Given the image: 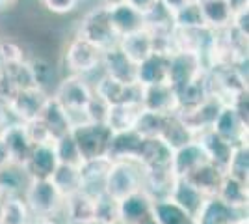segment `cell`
<instances>
[{
	"instance_id": "2e32d148",
	"label": "cell",
	"mask_w": 249,
	"mask_h": 224,
	"mask_svg": "<svg viewBox=\"0 0 249 224\" xmlns=\"http://www.w3.org/2000/svg\"><path fill=\"white\" fill-rule=\"evenodd\" d=\"M108 10V21L112 24V30L117 38H123L126 34H132L136 30L145 28V17L143 13L134 10L126 2H117L112 6H106Z\"/></svg>"
},
{
	"instance_id": "f1b7e54d",
	"label": "cell",
	"mask_w": 249,
	"mask_h": 224,
	"mask_svg": "<svg viewBox=\"0 0 249 224\" xmlns=\"http://www.w3.org/2000/svg\"><path fill=\"white\" fill-rule=\"evenodd\" d=\"M39 120L45 123V127H47V131L51 133V137L54 140L60 139L62 135L71 131V123H69V118H67L65 108L52 96L49 97V101H47V105L43 108Z\"/></svg>"
},
{
	"instance_id": "1f68e13d",
	"label": "cell",
	"mask_w": 249,
	"mask_h": 224,
	"mask_svg": "<svg viewBox=\"0 0 249 224\" xmlns=\"http://www.w3.org/2000/svg\"><path fill=\"white\" fill-rule=\"evenodd\" d=\"M160 139L166 140L167 144H169V148L175 151V149L186 146L188 142L196 140V133L188 127L186 123L182 122V118L175 112V114H169L166 118L164 129L160 133Z\"/></svg>"
},
{
	"instance_id": "8992f818",
	"label": "cell",
	"mask_w": 249,
	"mask_h": 224,
	"mask_svg": "<svg viewBox=\"0 0 249 224\" xmlns=\"http://www.w3.org/2000/svg\"><path fill=\"white\" fill-rule=\"evenodd\" d=\"M78 36L86 41L93 43L101 51H106L110 47H115L119 38L112 30V24L108 21V10L106 6H95L82 17V22L78 26Z\"/></svg>"
},
{
	"instance_id": "b9f144b4",
	"label": "cell",
	"mask_w": 249,
	"mask_h": 224,
	"mask_svg": "<svg viewBox=\"0 0 249 224\" xmlns=\"http://www.w3.org/2000/svg\"><path fill=\"white\" fill-rule=\"evenodd\" d=\"M173 22H175V28H199V26H205L197 0H188L182 8H178L173 13Z\"/></svg>"
},
{
	"instance_id": "9a60e30c",
	"label": "cell",
	"mask_w": 249,
	"mask_h": 224,
	"mask_svg": "<svg viewBox=\"0 0 249 224\" xmlns=\"http://www.w3.org/2000/svg\"><path fill=\"white\" fill-rule=\"evenodd\" d=\"M212 129L218 133L221 139L231 142L232 146H238V144H246L248 142L249 125L238 116V112L232 108V105H229V103L221 107Z\"/></svg>"
},
{
	"instance_id": "e575fe53",
	"label": "cell",
	"mask_w": 249,
	"mask_h": 224,
	"mask_svg": "<svg viewBox=\"0 0 249 224\" xmlns=\"http://www.w3.org/2000/svg\"><path fill=\"white\" fill-rule=\"evenodd\" d=\"M143 172V191H147L153 200H162L169 198V192L175 182V174L171 168L164 170H142Z\"/></svg>"
},
{
	"instance_id": "ee69618b",
	"label": "cell",
	"mask_w": 249,
	"mask_h": 224,
	"mask_svg": "<svg viewBox=\"0 0 249 224\" xmlns=\"http://www.w3.org/2000/svg\"><path fill=\"white\" fill-rule=\"evenodd\" d=\"M0 60L4 65H10L28 60V58H26V54L19 43L11 41V40H0Z\"/></svg>"
},
{
	"instance_id": "7402d4cb",
	"label": "cell",
	"mask_w": 249,
	"mask_h": 224,
	"mask_svg": "<svg viewBox=\"0 0 249 224\" xmlns=\"http://www.w3.org/2000/svg\"><path fill=\"white\" fill-rule=\"evenodd\" d=\"M0 139L4 140L6 148L10 151L13 164H21L22 166V163L26 161L32 146H34L30 142V139H28V135H26L24 123H21V122H11V123H8L6 127L0 131Z\"/></svg>"
},
{
	"instance_id": "9c48e42d",
	"label": "cell",
	"mask_w": 249,
	"mask_h": 224,
	"mask_svg": "<svg viewBox=\"0 0 249 224\" xmlns=\"http://www.w3.org/2000/svg\"><path fill=\"white\" fill-rule=\"evenodd\" d=\"M58 164L60 161L54 149V142H45L32 146L28 157L22 163V168L30 180H51Z\"/></svg>"
},
{
	"instance_id": "8d00e7d4",
	"label": "cell",
	"mask_w": 249,
	"mask_h": 224,
	"mask_svg": "<svg viewBox=\"0 0 249 224\" xmlns=\"http://www.w3.org/2000/svg\"><path fill=\"white\" fill-rule=\"evenodd\" d=\"M52 183L58 187V191L67 198L69 194L80 191L82 178H80V166H69V164H58L56 172L52 174Z\"/></svg>"
},
{
	"instance_id": "d4e9b609",
	"label": "cell",
	"mask_w": 249,
	"mask_h": 224,
	"mask_svg": "<svg viewBox=\"0 0 249 224\" xmlns=\"http://www.w3.org/2000/svg\"><path fill=\"white\" fill-rule=\"evenodd\" d=\"M169 198L196 219V215L199 213V209H201V205H203L207 196L199 191L190 180H186V178H175L171 192H169Z\"/></svg>"
},
{
	"instance_id": "816d5d0a",
	"label": "cell",
	"mask_w": 249,
	"mask_h": 224,
	"mask_svg": "<svg viewBox=\"0 0 249 224\" xmlns=\"http://www.w3.org/2000/svg\"><path fill=\"white\" fill-rule=\"evenodd\" d=\"M229 4V8L232 11L240 10V8H246V6H249V0H225Z\"/></svg>"
},
{
	"instance_id": "f907efd6",
	"label": "cell",
	"mask_w": 249,
	"mask_h": 224,
	"mask_svg": "<svg viewBox=\"0 0 249 224\" xmlns=\"http://www.w3.org/2000/svg\"><path fill=\"white\" fill-rule=\"evenodd\" d=\"M158 2H160L164 8H167L169 11H173V13H175L178 8H182V6L186 4L188 0H158Z\"/></svg>"
},
{
	"instance_id": "f6af8a7d",
	"label": "cell",
	"mask_w": 249,
	"mask_h": 224,
	"mask_svg": "<svg viewBox=\"0 0 249 224\" xmlns=\"http://www.w3.org/2000/svg\"><path fill=\"white\" fill-rule=\"evenodd\" d=\"M24 129H26V135L30 139L32 144H45V142H54V139L51 137V133L47 131L45 123H43L39 118L36 120H30L24 123Z\"/></svg>"
},
{
	"instance_id": "5bb4252c",
	"label": "cell",
	"mask_w": 249,
	"mask_h": 224,
	"mask_svg": "<svg viewBox=\"0 0 249 224\" xmlns=\"http://www.w3.org/2000/svg\"><path fill=\"white\" fill-rule=\"evenodd\" d=\"M171 159H173V149L169 148L166 140L160 137H151L143 139L136 163L142 166V170H164L171 168Z\"/></svg>"
},
{
	"instance_id": "ffe728a7",
	"label": "cell",
	"mask_w": 249,
	"mask_h": 224,
	"mask_svg": "<svg viewBox=\"0 0 249 224\" xmlns=\"http://www.w3.org/2000/svg\"><path fill=\"white\" fill-rule=\"evenodd\" d=\"M142 142H143V137L138 135L134 129L112 133L106 157L110 161H138Z\"/></svg>"
},
{
	"instance_id": "44dd1931",
	"label": "cell",
	"mask_w": 249,
	"mask_h": 224,
	"mask_svg": "<svg viewBox=\"0 0 249 224\" xmlns=\"http://www.w3.org/2000/svg\"><path fill=\"white\" fill-rule=\"evenodd\" d=\"M63 217L69 224H95V196L76 191L65 198Z\"/></svg>"
},
{
	"instance_id": "db71d44e",
	"label": "cell",
	"mask_w": 249,
	"mask_h": 224,
	"mask_svg": "<svg viewBox=\"0 0 249 224\" xmlns=\"http://www.w3.org/2000/svg\"><path fill=\"white\" fill-rule=\"evenodd\" d=\"M15 2H17V0H0V11L10 10L11 6H15Z\"/></svg>"
},
{
	"instance_id": "d590c367",
	"label": "cell",
	"mask_w": 249,
	"mask_h": 224,
	"mask_svg": "<svg viewBox=\"0 0 249 224\" xmlns=\"http://www.w3.org/2000/svg\"><path fill=\"white\" fill-rule=\"evenodd\" d=\"M153 215L160 224H196V219L186 213L180 205H177L171 198L155 200Z\"/></svg>"
},
{
	"instance_id": "52a82bcc",
	"label": "cell",
	"mask_w": 249,
	"mask_h": 224,
	"mask_svg": "<svg viewBox=\"0 0 249 224\" xmlns=\"http://www.w3.org/2000/svg\"><path fill=\"white\" fill-rule=\"evenodd\" d=\"M49 97H51V94L47 90L39 88V86L21 88L13 96L8 110H10V114L13 116L15 122L26 123L30 120H36V118L41 116L43 108L47 105Z\"/></svg>"
},
{
	"instance_id": "d6986e66",
	"label": "cell",
	"mask_w": 249,
	"mask_h": 224,
	"mask_svg": "<svg viewBox=\"0 0 249 224\" xmlns=\"http://www.w3.org/2000/svg\"><path fill=\"white\" fill-rule=\"evenodd\" d=\"M167 77H169V54L151 53L145 60L136 65V82L140 86L167 82Z\"/></svg>"
},
{
	"instance_id": "83f0119b",
	"label": "cell",
	"mask_w": 249,
	"mask_h": 224,
	"mask_svg": "<svg viewBox=\"0 0 249 224\" xmlns=\"http://www.w3.org/2000/svg\"><path fill=\"white\" fill-rule=\"evenodd\" d=\"M210 96V88L207 82V75H199L196 81L188 82L186 86L177 90V101H178V110L177 112H184L192 108L199 107L207 97Z\"/></svg>"
},
{
	"instance_id": "7dc6e473",
	"label": "cell",
	"mask_w": 249,
	"mask_h": 224,
	"mask_svg": "<svg viewBox=\"0 0 249 224\" xmlns=\"http://www.w3.org/2000/svg\"><path fill=\"white\" fill-rule=\"evenodd\" d=\"M232 30H236L240 36L249 38V6L240 8V10L232 11V19L229 24Z\"/></svg>"
},
{
	"instance_id": "d6a6232c",
	"label": "cell",
	"mask_w": 249,
	"mask_h": 224,
	"mask_svg": "<svg viewBox=\"0 0 249 224\" xmlns=\"http://www.w3.org/2000/svg\"><path fill=\"white\" fill-rule=\"evenodd\" d=\"M140 105L136 103H119V105H108L104 123L112 129V133L117 131H126L134 127L136 116L140 112Z\"/></svg>"
},
{
	"instance_id": "f546056e",
	"label": "cell",
	"mask_w": 249,
	"mask_h": 224,
	"mask_svg": "<svg viewBox=\"0 0 249 224\" xmlns=\"http://www.w3.org/2000/svg\"><path fill=\"white\" fill-rule=\"evenodd\" d=\"M223 176H225V172L221 170L219 166L207 161L205 164H201L199 168L192 172L186 180L194 183L205 196H214V194H218V189L219 185H221Z\"/></svg>"
},
{
	"instance_id": "3957f363",
	"label": "cell",
	"mask_w": 249,
	"mask_h": 224,
	"mask_svg": "<svg viewBox=\"0 0 249 224\" xmlns=\"http://www.w3.org/2000/svg\"><path fill=\"white\" fill-rule=\"evenodd\" d=\"M143 189V172L136 161H112L106 174L104 191L121 200L132 192Z\"/></svg>"
},
{
	"instance_id": "ba28073f",
	"label": "cell",
	"mask_w": 249,
	"mask_h": 224,
	"mask_svg": "<svg viewBox=\"0 0 249 224\" xmlns=\"http://www.w3.org/2000/svg\"><path fill=\"white\" fill-rule=\"evenodd\" d=\"M93 86V94L103 99L106 105H119V103H136L140 105L142 86L140 84H123L112 77L101 71L99 81Z\"/></svg>"
},
{
	"instance_id": "681fc988",
	"label": "cell",
	"mask_w": 249,
	"mask_h": 224,
	"mask_svg": "<svg viewBox=\"0 0 249 224\" xmlns=\"http://www.w3.org/2000/svg\"><path fill=\"white\" fill-rule=\"evenodd\" d=\"M10 164H13L10 151H8V148H6L4 140L0 139V170H4V168H6V166H10Z\"/></svg>"
},
{
	"instance_id": "9f6ffc18",
	"label": "cell",
	"mask_w": 249,
	"mask_h": 224,
	"mask_svg": "<svg viewBox=\"0 0 249 224\" xmlns=\"http://www.w3.org/2000/svg\"><path fill=\"white\" fill-rule=\"evenodd\" d=\"M231 224H248V219H242V221H236V223H231Z\"/></svg>"
},
{
	"instance_id": "11a10c76",
	"label": "cell",
	"mask_w": 249,
	"mask_h": 224,
	"mask_svg": "<svg viewBox=\"0 0 249 224\" xmlns=\"http://www.w3.org/2000/svg\"><path fill=\"white\" fill-rule=\"evenodd\" d=\"M140 224H160V223L156 221L155 215H149V217H147V219H143V221H142Z\"/></svg>"
},
{
	"instance_id": "4fadbf2b",
	"label": "cell",
	"mask_w": 249,
	"mask_h": 224,
	"mask_svg": "<svg viewBox=\"0 0 249 224\" xmlns=\"http://www.w3.org/2000/svg\"><path fill=\"white\" fill-rule=\"evenodd\" d=\"M136 65L126 54L119 49V45L103 51L101 71L123 84H138L136 82Z\"/></svg>"
},
{
	"instance_id": "ac0fdd59",
	"label": "cell",
	"mask_w": 249,
	"mask_h": 224,
	"mask_svg": "<svg viewBox=\"0 0 249 224\" xmlns=\"http://www.w3.org/2000/svg\"><path fill=\"white\" fill-rule=\"evenodd\" d=\"M196 140L201 144V148L205 151L208 163L216 164V166H219L221 170L225 172L234 146H232L231 142H227L225 139H221L212 127L203 129L201 133H197V135H196Z\"/></svg>"
},
{
	"instance_id": "60d3db41",
	"label": "cell",
	"mask_w": 249,
	"mask_h": 224,
	"mask_svg": "<svg viewBox=\"0 0 249 224\" xmlns=\"http://www.w3.org/2000/svg\"><path fill=\"white\" fill-rule=\"evenodd\" d=\"M225 174L236 178L240 182L249 183V146L248 142L246 144H238L232 149V155H231V161H229L227 168H225Z\"/></svg>"
},
{
	"instance_id": "4316f807",
	"label": "cell",
	"mask_w": 249,
	"mask_h": 224,
	"mask_svg": "<svg viewBox=\"0 0 249 224\" xmlns=\"http://www.w3.org/2000/svg\"><path fill=\"white\" fill-rule=\"evenodd\" d=\"M203 22L210 30H223L231 24L232 10L225 0H197Z\"/></svg>"
},
{
	"instance_id": "7c38bea8",
	"label": "cell",
	"mask_w": 249,
	"mask_h": 224,
	"mask_svg": "<svg viewBox=\"0 0 249 224\" xmlns=\"http://www.w3.org/2000/svg\"><path fill=\"white\" fill-rule=\"evenodd\" d=\"M248 219V209H240L225 204L219 196H207L196 215V224H231Z\"/></svg>"
},
{
	"instance_id": "cb8c5ba5",
	"label": "cell",
	"mask_w": 249,
	"mask_h": 224,
	"mask_svg": "<svg viewBox=\"0 0 249 224\" xmlns=\"http://www.w3.org/2000/svg\"><path fill=\"white\" fill-rule=\"evenodd\" d=\"M207 155L201 148L197 140L188 142L186 146L178 148L173 151V159H171V170L177 178H188L192 172L199 168L201 164L207 163Z\"/></svg>"
},
{
	"instance_id": "7bdbcfd3",
	"label": "cell",
	"mask_w": 249,
	"mask_h": 224,
	"mask_svg": "<svg viewBox=\"0 0 249 224\" xmlns=\"http://www.w3.org/2000/svg\"><path fill=\"white\" fill-rule=\"evenodd\" d=\"M28 65H30L34 84L49 92V84H51L52 77H54L52 65L47 60H43V58H28Z\"/></svg>"
},
{
	"instance_id": "6da1fadb",
	"label": "cell",
	"mask_w": 249,
	"mask_h": 224,
	"mask_svg": "<svg viewBox=\"0 0 249 224\" xmlns=\"http://www.w3.org/2000/svg\"><path fill=\"white\" fill-rule=\"evenodd\" d=\"M51 96L65 108L71 129L89 122L86 108H88L91 97H93V86L86 77H80V75L63 77L62 81L56 84V90Z\"/></svg>"
},
{
	"instance_id": "f35d334b",
	"label": "cell",
	"mask_w": 249,
	"mask_h": 224,
	"mask_svg": "<svg viewBox=\"0 0 249 224\" xmlns=\"http://www.w3.org/2000/svg\"><path fill=\"white\" fill-rule=\"evenodd\" d=\"M95 224H119V200L106 191L95 196Z\"/></svg>"
},
{
	"instance_id": "603a6c76",
	"label": "cell",
	"mask_w": 249,
	"mask_h": 224,
	"mask_svg": "<svg viewBox=\"0 0 249 224\" xmlns=\"http://www.w3.org/2000/svg\"><path fill=\"white\" fill-rule=\"evenodd\" d=\"M112 161L108 157H97V159H88L80 164V178L82 185L80 191L88 192L91 196H97L104 191V182H106V174L110 170Z\"/></svg>"
},
{
	"instance_id": "7a4b0ae2",
	"label": "cell",
	"mask_w": 249,
	"mask_h": 224,
	"mask_svg": "<svg viewBox=\"0 0 249 224\" xmlns=\"http://www.w3.org/2000/svg\"><path fill=\"white\" fill-rule=\"evenodd\" d=\"M22 198L34 217L58 219L63 215L65 196L58 191L52 180H30L22 192Z\"/></svg>"
},
{
	"instance_id": "c3c4849f",
	"label": "cell",
	"mask_w": 249,
	"mask_h": 224,
	"mask_svg": "<svg viewBox=\"0 0 249 224\" xmlns=\"http://www.w3.org/2000/svg\"><path fill=\"white\" fill-rule=\"evenodd\" d=\"M124 2H126V4H130L134 10H138L140 13H143V15H145L147 11L155 6L158 0H124Z\"/></svg>"
},
{
	"instance_id": "277c9868",
	"label": "cell",
	"mask_w": 249,
	"mask_h": 224,
	"mask_svg": "<svg viewBox=\"0 0 249 224\" xmlns=\"http://www.w3.org/2000/svg\"><path fill=\"white\" fill-rule=\"evenodd\" d=\"M101 58L103 51L99 47L76 36L69 41L63 53V65L67 69V75H80L88 79L95 71H101Z\"/></svg>"
},
{
	"instance_id": "8fae6325",
	"label": "cell",
	"mask_w": 249,
	"mask_h": 224,
	"mask_svg": "<svg viewBox=\"0 0 249 224\" xmlns=\"http://www.w3.org/2000/svg\"><path fill=\"white\" fill-rule=\"evenodd\" d=\"M140 107L153 110L158 114H175L178 110V101H177V90L169 82H160V84L142 86V97H140Z\"/></svg>"
},
{
	"instance_id": "836d02e7",
	"label": "cell",
	"mask_w": 249,
	"mask_h": 224,
	"mask_svg": "<svg viewBox=\"0 0 249 224\" xmlns=\"http://www.w3.org/2000/svg\"><path fill=\"white\" fill-rule=\"evenodd\" d=\"M249 183L240 182L236 178L225 174L223 180H221V185L218 189V194L221 200L232 207H240V209H248L249 204Z\"/></svg>"
},
{
	"instance_id": "e0dca14e",
	"label": "cell",
	"mask_w": 249,
	"mask_h": 224,
	"mask_svg": "<svg viewBox=\"0 0 249 224\" xmlns=\"http://www.w3.org/2000/svg\"><path fill=\"white\" fill-rule=\"evenodd\" d=\"M153 196L143 189L124 196L119 200V224H140L153 215Z\"/></svg>"
},
{
	"instance_id": "5b68a950",
	"label": "cell",
	"mask_w": 249,
	"mask_h": 224,
	"mask_svg": "<svg viewBox=\"0 0 249 224\" xmlns=\"http://www.w3.org/2000/svg\"><path fill=\"white\" fill-rule=\"evenodd\" d=\"M71 135L80 149L84 161L106 157L110 140H112V129L104 122H86L82 125L71 129Z\"/></svg>"
},
{
	"instance_id": "484cf974",
	"label": "cell",
	"mask_w": 249,
	"mask_h": 224,
	"mask_svg": "<svg viewBox=\"0 0 249 224\" xmlns=\"http://www.w3.org/2000/svg\"><path fill=\"white\" fill-rule=\"evenodd\" d=\"M117 45L134 64H140L153 53V36L147 28H142V30H136V32L119 38Z\"/></svg>"
},
{
	"instance_id": "30bf717a",
	"label": "cell",
	"mask_w": 249,
	"mask_h": 224,
	"mask_svg": "<svg viewBox=\"0 0 249 224\" xmlns=\"http://www.w3.org/2000/svg\"><path fill=\"white\" fill-rule=\"evenodd\" d=\"M205 73L203 62L197 54L186 51H175L169 54V77L167 82L175 90L186 86L188 82L196 81L199 75Z\"/></svg>"
},
{
	"instance_id": "74e56055",
	"label": "cell",
	"mask_w": 249,
	"mask_h": 224,
	"mask_svg": "<svg viewBox=\"0 0 249 224\" xmlns=\"http://www.w3.org/2000/svg\"><path fill=\"white\" fill-rule=\"evenodd\" d=\"M166 118L167 116H164V114H158V112L147 110V108H140L132 129L138 135H142L143 139L160 137V133L164 129V123H166Z\"/></svg>"
},
{
	"instance_id": "4dcf8cb0",
	"label": "cell",
	"mask_w": 249,
	"mask_h": 224,
	"mask_svg": "<svg viewBox=\"0 0 249 224\" xmlns=\"http://www.w3.org/2000/svg\"><path fill=\"white\" fill-rule=\"evenodd\" d=\"M34 215L24 202L22 194L4 196L0 200V224H30Z\"/></svg>"
},
{
	"instance_id": "bcb514c9",
	"label": "cell",
	"mask_w": 249,
	"mask_h": 224,
	"mask_svg": "<svg viewBox=\"0 0 249 224\" xmlns=\"http://www.w3.org/2000/svg\"><path fill=\"white\" fill-rule=\"evenodd\" d=\"M41 6L54 15H67L78 8L80 0H39Z\"/></svg>"
},
{
	"instance_id": "f5cc1de1",
	"label": "cell",
	"mask_w": 249,
	"mask_h": 224,
	"mask_svg": "<svg viewBox=\"0 0 249 224\" xmlns=\"http://www.w3.org/2000/svg\"><path fill=\"white\" fill-rule=\"evenodd\" d=\"M30 224H60L58 219H51V217H34Z\"/></svg>"
},
{
	"instance_id": "ab89813d",
	"label": "cell",
	"mask_w": 249,
	"mask_h": 224,
	"mask_svg": "<svg viewBox=\"0 0 249 224\" xmlns=\"http://www.w3.org/2000/svg\"><path fill=\"white\" fill-rule=\"evenodd\" d=\"M54 149H56V155L60 164H69V166H80L84 163L82 155H80V149L74 142L71 131L62 135L60 139L54 140Z\"/></svg>"
}]
</instances>
